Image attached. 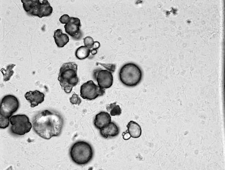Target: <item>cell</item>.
<instances>
[{
    "label": "cell",
    "mask_w": 225,
    "mask_h": 170,
    "mask_svg": "<svg viewBox=\"0 0 225 170\" xmlns=\"http://www.w3.org/2000/svg\"><path fill=\"white\" fill-rule=\"evenodd\" d=\"M70 101L72 104L79 105L81 102V100L79 96L75 92L70 98Z\"/></svg>",
    "instance_id": "obj_21"
},
{
    "label": "cell",
    "mask_w": 225,
    "mask_h": 170,
    "mask_svg": "<svg viewBox=\"0 0 225 170\" xmlns=\"http://www.w3.org/2000/svg\"><path fill=\"white\" fill-rule=\"evenodd\" d=\"M55 43L57 47L62 48L69 41L68 36L67 34L63 33L60 29L55 30L53 36Z\"/></svg>",
    "instance_id": "obj_14"
},
{
    "label": "cell",
    "mask_w": 225,
    "mask_h": 170,
    "mask_svg": "<svg viewBox=\"0 0 225 170\" xmlns=\"http://www.w3.org/2000/svg\"><path fill=\"white\" fill-rule=\"evenodd\" d=\"M69 153L72 160L75 163L79 165H85L92 159L93 151L88 143L80 141L75 142L72 145Z\"/></svg>",
    "instance_id": "obj_3"
},
{
    "label": "cell",
    "mask_w": 225,
    "mask_h": 170,
    "mask_svg": "<svg viewBox=\"0 0 225 170\" xmlns=\"http://www.w3.org/2000/svg\"><path fill=\"white\" fill-rule=\"evenodd\" d=\"M19 102L15 96L11 95L5 96L0 104V114L10 117L18 108Z\"/></svg>",
    "instance_id": "obj_8"
},
{
    "label": "cell",
    "mask_w": 225,
    "mask_h": 170,
    "mask_svg": "<svg viewBox=\"0 0 225 170\" xmlns=\"http://www.w3.org/2000/svg\"><path fill=\"white\" fill-rule=\"evenodd\" d=\"M77 65L75 63H64L61 67L58 79L62 89L67 93L71 92L78 83Z\"/></svg>",
    "instance_id": "obj_2"
},
{
    "label": "cell",
    "mask_w": 225,
    "mask_h": 170,
    "mask_svg": "<svg viewBox=\"0 0 225 170\" xmlns=\"http://www.w3.org/2000/svg\"><path fill=\"white\" fill-rule=\"evenodd\" d=\"M122 136L123 139L125 140H127L131 138V136L129 134L127 130L123 132Z\"/></svg>",
    "instance_id": "obj_24"
},
{
    "label": "cell",
    "mask_w": 225,
    "mask_h": 170,
    "mask_svg": "<svg viewBox=\"0 0 225 170\" xmlns=\"http://www.w3.org/2000/svg\"><path fill=\"white\" fill-rule=\"evenodd\" d=\"M10 122L11 125V132L18 135H23L29 132L32 126L29 118L25 114H18L11 116Z\"/></svg>",
    "instance_id": "obj_6"
},
{
    "label": "cell",
    "mask_w": 225,
    "mask_h": 170,
    "mask_svg": "<svg viewBox=\"0 0 225 170\" xmlns=\"http://www.w3.org/2000/svg\"><path fill=\"white\" fill-rule=\"evenodd\" d=\"M111 121L110 115L107 112L102 111L96 115L94 124L97 129L100 130L107 126Z\"/></svg>",
    "instance_id": "obj_12"
},
{
    "label": "cell",
    "mask_w": 225,
    "mask_h": 170,
    "mask_svg": "<svg viewBox=\"0 0 225 170\" xmlns=\"http://www.w3.org/2000/svg\"><path fill=\"white\" fill-rule=\"evenodd\" d=\"M15 66V64H10L6 66V69L3 68L1 69L0 71L3 74L4 81H7L10 80L14 73L12 69Z\"/></svg>",
    "instance_id": "obj_18"
},
{
    "label": "cell",
    "mask_w": 225,
    "mask_h": 170,
    "mask_svg": "<svg viewBox=\"0 0 225 170\" xmlns=\"http://www.w3.org/2000/svg\"><path fill=\"white\" fill-rule=\"evenodd\" d=\"M126 127L127 130L132 138H137L141 136L142 131L141 126L136 122L131 121L128 123Z\"/></svg>",
    "instance_id": "obj_15"
},
{
    "label": "cell",
    "mask_w": 225,
    "mask_h": 170,
    "mask_svg": "<svg viewBox=\"0 0 225 170\" xmlns=\"http://www.w3.org/2000/svg\"><path fill=\"white\" fill-rule=\"evenodd\" d=\"M142 71L139 67L132 62L123 65L119 72L121 82L129 87H134L138 84L142 79Z\"/></svg>",
    "instance_id": "obj_4"
},
{
    "label": "cell",
    "mask_w": 225,
    "mask_h": 170,
    "mask_svg": "<svg viewBox=\"0 0 225 170\" xmlns=\"http://www.w3.org/2000/svg\"><path fill=\"white\" fill-rule=\"evenodd\" d=\"M99 64L112 73L115 70V66L114 65L100 63Z\"/></svg>",
    "instance_id": "obj_22"
},
{
    "label": "cell",
    "mask_w": 225,
    "mask_h": 170,
    "mask_svg": "<svg viewBox=\"0 0 225 170\" xmlns=\"http://www.w3.org/2000/svg\"><path fill=\"white\" fill-rule=\"evenodd\" d=\"M32 123L35 132L41 138L48 140L60 134L63 127V120L59 113L46 109L35 115Z\"/></svg>",
    "instance_id": "obj_1"
},
{
    "label": "cell",
    "mask_w": 225,
    "mask_h": 170,
    "mask_svg": "<svg viewBox=\"0 0 225 170\" xmlns=\"http://www.w3.org/2000/svg\"><path fill=\"white\" fill-rule=\"evenodd\" d=\"M84 43L85 46L90 49L92 48L94 42L92 37L88 36L84 39Z\"/></svg>",
    "instance_id": "obj_20"
},
{
    "label": "cell",
    "mask_w": 225,
    "mask_h": 170,
    "mask_svg": "<svg viewBox=\"0 0 225 170\" xmlns=\"http://www.w3.org/2000/svg\"><path fill=\"white\" fill-rule=\"evenodd\" d=\"M91 49L85 46H81L76 50L75 55L80 60H82L88 57L90 54Z\"/></svg>",
    "instance_id": "obj_16"
},
{
    "label": "cell",
    "mask_w": 225,
    "mask_h": 170,
    "mask_svg": "<svg viewBox=\"0 0 225 170\" xmlns=\"http://www.w3.org/2000/svg\"><path fill=\"white\" fill-rule=\"evenodd\" d=\"M26 99L31 103V107H35L44 100V95L40 91L35 90L34 91L27 92L25 95Z\"/></svg>",
    "instance_id": "obj_11"
},
{
    "label": "cell",
    "mask_w": 225,
    "mask_h": 170,
    "mask_svg": "<svg viewBox=\"0 0 225 170\" xmlns=\"http://www.w3.org/2000/svg\"><path fill=\"white\" fill-rule=\"evenodd\" d=\"M119 132V127L115 123L111 122L107 126L100 130V135L105 139L116 136Z\"/></svg>",
    "instance_id": "obj_13"
},
{
    "label": "cell",
    "mask_w": 225,
    "mask_h": 170,
    "mask_svg": "<svg viewBox=\"0 0 225 170\" xmlns=\"http://www.w3.org/2000/svg\"><path fill=\"white\" fill-rule=\"evenodd\" d=\"M21 0L25 11L30 15L40 18L50 15L52 7L47 0Z\"/></svg>",
    "instance_id": "obj_5"
},
{
    "label": "cell",
    "mask_w": 225,
    "mask_h": 170,
    "mask_svg": "<svg viewBox=\"0 0 225 170\" xmlns=\"http://www.w3.org/2000/svg\"><path fill=\"white\" fill-rule=\"evenodd\" d=\"M70 17L67 14H64L61 16L59 19V21L62 24L67 23L69 21Z\"/></svg>",
    "instance_id": "obj_23"
},
{
    "label": "cell",
    "mask_w": 225,
    "mask_h": 170,
    "mask_svg": "<svg viewBox=\"0 0 225 170\" xmlns=\"http://www.w3.org/2000/svg\"><path fill=\"white\" fill-rule=\"evenodd\" d=\"M106 109L108 112H110L112 116L119 115L121 113V109L119 105L116 104V102L107 105Z\"/></svg>",
    "instance_id": "obj_17"
},
{
    "label": "cell",
    "mask_w": 225,
    "mask_h": 170,
    "mask_svg": "<svg viewBox=\"0 0 225 170\" xmlns=\"http://www.w3.org/2000/svg\"><path fill=\"white\" fill-rule=\"evenodd\" d=\"M90 53H91L92 55H94L97 53V51L96 49H95L91 50Z\"/></svg>",
    "instance_id": "obj_26"
},
{
    "label": "cell",
    "mask_w": 225,
    "mask_h": 170,
    "mask_svg": "<svg viewBox=\"0 0 225 170\" xmlns=\"http://www.w3.org/2000/svg\"><path fill=\"white\" fill-rule=\"evenodd\" d=\"M100 46V43L98 41L94 42V45L92 48V49H98Z\"/></svg>",
    "instance_id": "obj_25"
},
{
    "label": "cell",
    "mask_w": 225,
    "mask_h": 170,
    "mask_svg": "<svg viewBox=\"0 0 225 170\" xmlns=\"http://www.w3.org/2000/svg\"><path fill=\"white\" fill-rule=\"evenodd\" d=\"M0 128H1L5 129L8 126L10 121L9 117L0 115Z\"/></svg>",
    "instance_id": "obj_19"
},
{
    "label": "cell",
    "mask_w": 225,
    "mask_h": 170,
    "mask_svg": "<svg viewBox=\"0 0 225 170\" xmlns=\"http://www.w3.org/2000/svg\"><path fill=\"white\" fill-rule=\"evenodd\" d=\"M105 90L96 85L91 80L83 83L80 87V96L84 99L92 100L103 96Z\"/></svg>",
    "instance_id": "obj_7"
},
{
    "label": "cell",
    "mask_w": 225,
    "mask_h": 170,
    "mask_svg": "<svg viewBox=\"0 0 225 170\" xmlns=\"http://www.w3.org/2000/svg\"><path fill=\"white\" fill-rule=\"evenodd\" d=\"M80 20L77 18L70 17L69 22L64 27L65 32L76 40L80 39L82 34L80 28Z\"/></svg>",
    "instance_id": "obj_10"
},
{
    "label": "cell",
    "mask_w": 225,
    "mask_h": 170,
    "mask_svg": "<svg viewBox=\"0 0 225 170\" xmlns=\"http://www.w3.org/2000/svg\"><path fill=\"white\" fill-rule=\"evenodd\" d=\"M93 76L98 86L104 89L110 87L113 84L112 73L107 70L98 69L94 71Z\"/></svg>",
    "instance_id": "obj_9"
}]
</instances>
